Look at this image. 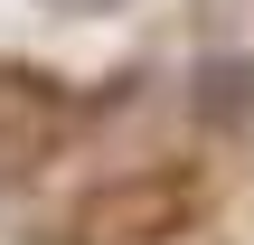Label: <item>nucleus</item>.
<instances>
[{"instance_id": "1", "label": "nucleus", "mask_w": 254, "mask_h": 245, "mask_svg": "<svg viewBox=\"0 0 254 245\" xmlns=\"http://www.w3.org/2000/svg\"><path fill=\"white\" fill-rule=\"evenodd\" d=\"M189 104H198V123H217V132L254 123V57H207L198 85H189Z\"/></svg>"}, {"instance_id": "2", "label": "nucleus", "mask_w": 254, "mask_h": 245, "mask_svg": "<svg viewBox=\"0 0 254 245\" xmlns=\"http://www.w3.org/2000/svg\"><path fill=\"white\" fill-rule=\"evenodd\" d=\"M47 9H75V19H85V9H113V0H47Z\"/></svg>"}]
</instances>
